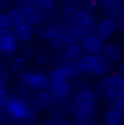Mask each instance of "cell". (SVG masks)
Here are the masks:
<instances>
[{
  "mask_svg": "<svg viewBox=\"0 0 124 125\" xmlns=\"http://www.w3.org/2000/svg\"><path fill=\"white\" fill-rule=\"evenodd\" d=\"M97 89L100 93L109 99H118L124 97V81L116 75L103 77L97 84Z\"/></svg>",
  "mask_w": 124,
  "mask_h": 125,
  "instance_id": "1",
  "label": "cell"
},
{
  "mask_svg": "<svg viewBox=\"0 0 124 125\" xmlns=\"http://www.w3.org/2000/svg\"><path fill=\"white\" fill-rule=\"evenodd\" d=\"M19 47V40L11 29L0 30V53L4 56L12 57L17 54Z\"/></svg>",
  "mask_w": 124,
  "mask_h": 125,
  "instance_id": "2",
  "label": "cell"
},
{
  "mask_svg": "<svg viewBox=\"0 0 124 125\" xmlns=\"http://www.w3.org/2000/svg\"><path fill=\"white\" fill-rule=\"evenodd\" d=\"M98 89L89 84H83L78 89L76 97H75V103L79 105L86 106H94L98 103Z\"/></svg>",
  "mask_w": 124,
  "mask_h": 125,
  "instance_id": "3",
  "label": "cell"
},
{
  "mask_svg": "<svg viewBox=\"0 0 124 125\" xmlns=\"http://www.w3.org/2000/svg\"><path fill=\"white\" fill-rule=\"evenodd\" d=\"M29 104L22 98H13L6 106V112L13 120H23Z\"/></svg>",
  "mask_w": 124,
  "mask_h": 125,
  "instance_id": "4",
  "label": "cell"
},
{
  "mask_svg": "<svg viewBox=\"0 0 124 125\" xmlns=\"http://www.w3.org/2000/svg\"><path fill=\"white\" fill-rule=\"evenodd\" d=\"M54 100L55 97L51 92V90L40 91L31 97V104H33L39 110H43V109H47L50 105H52Z\"/></svg>",
  "mask_w": 124,
  "mask_h": 125,
  "instance_id": "5",
  "label": "cell"
},
{
  "mask_svg": "<svg viewBox=\"0 0 124 125\" xmlns=\"http://www.w3.org/2000/svg\"><path fill=\"white\" fill-rule=\"evenodd\" d=\"M52 37H58L65 43V45L68 44H75L78 42V37L75 35L72 28L69 26H62V25H53V35Z\"/></svg>",
  "mask_w": 124,
  "mask_h": 125,
  "instance_id": "6",
  "label": "cell"
},
{
  "mask_svg": "<svg viewBox=\"0 0 124 125\" xmlns=\"http://www.w3.org/2000/svg\"><path fill=\"white\" fill-rule=\"evenodd\" d=\"M22 12H23V23L25 24H31V25L33 23L40 24L47 20V13L39 11L34 7L22 9Z\"/></svg>",
  "mask_w": 124,
  "mask_h": 125,
  "instance_id": "7",
  "label": "cell"
},
{
  "mask_svg": "<svg viewBox=\"0 0 124 125\" xmlns=\"http://www.w3.org/2000/svg\"><path fill=\"white\" fill-rule=\"evenodd\" d=\"M72 113L76 119H86V120H93L98 114V110L94 106H86L79 105L75 103L72 106Z\"/></svg>",
  "mask_w": 124,
  "mask_h": 125,
  "instance_id": "8",
  "label": "cell"
},
{
  "mask_svg": "<svg viewBox=\"0 0 124 125\" xmlns=\"http://www.w3.org/2000/svg\"><path fill=\"white\" fill-rule=\"evenodd\" d=\"M80 43L85 50H87L88 52L92 53V54H99V52L102 51L103 48L102 40H100L96 35L83 37V39L80 40Z\"/></svg>",
  "mask_w": 124,
  "mask_h": 125,
  "instance_id": "9",
  "label": "cell"
},
{
  "mask_svg": "<svg viewBox=\"0 0 124 125\" xmlns=\"http://www.w3.org/2000/svg\"><path fill=\"white\" fill-rule=\"evenodd\" d=\"M75 35L78 37V40H81L83 37L96 35V24L89 23H76L72 26Z\"/></svg>",
  "mask_w": 124,
  "mask_h": 125,
  "instance_id": "10",
  "label": "cell"
},
{
  "mask_svg": "<svg viewBox=\"0 0 124 125\" xmlns=\"http://www.w3.org/2000/svg\"><path fill=\"white\" fill-rule=\"evenodd\" d=\"M114 28L109 19L102 20L96 25V36L100 40H107L113 34Z\"/></svg>",
  "mask_w": 124,
  "mask_h": 125,
  "instance_id": "11",
  "label": "cell"
},
{
  "mask_svg": "<svg viewBox=\"0 0 124 125\" xmlns=\"http://www.w3.org/2000/svg\"><path fill=\"white\" fill-rule=\"evenodd\" d=\"M51 80L42 73H33L30 81V88L32 90H45L50 87Z\"/></svg>",
  "mask_w": 124,
  "mask_h": 125,
  "instance_id": "12",
  "label": "cell"
},
{
  "mask_svg": "<svg viewBox=\"0 0 124 125\" xmlns=\"http://www.w3.org/2000/svg\"><path fill=\"white\" fill-rule=\"evenodd\" d=\"M50 90L54 94L55 99H63L69 94V86L67 82H55L51 81Z\"/></svg>",
  "mask_w": 124,
  "mask_h": 125,
  "instance_id": "13",
  "label": "cell"
},
{
  "mask_svg": "<svg viewBox=\"0 0 124 125\" xmlns=\"http://www.w3.org/2000/svg\"><path fill=\"white\" fill-rule=\"evenodd\" d=\"M14 34L17 36V39L20 42H24V43H28L31 39L33 37L34 34V30H33L32 25L31 24H25L23 23L22 25H20L19 28L15 29Z\"/></svg>",
  "mask_w": 124,
  "mask_h": 125,
  "instance_id": "14",
  "label": "cell"
},
{
  "mask_svg": "<svg viewBox=\"0 0 124 125\" xmlns=\"http://www.w3.org/2000/svg\"><path fill=\"white\" fill-rule=\"evenodd\" d=\"M102 55L108 59L109 62H116L121 58V50L116 45H112V44H108V45L103 46L102 48Z\"/></svg>",
  "mask_w": 124,
  "mask_h": 125,
  "instance_id": "15",
  "label": "cell"
},
{
  "mask_svg": "<svg viewBox=\"0 0 124 125\" xmlns=\"http://www.w3.org/2000/svg\"><path fill=\"white\" fill-rule=\"evenodd\" d=\"M76 23H89V24H96V14L93 10L90 9H80L78 10L75 19Z\"/></svg>",
  "mask_w": 124,
  "mask_h": 125,
  "instance_id": "16",
  "label": "cell"
},
{
  "mask_svg": "<svg viewBox=\"0 0 124 125\" xmlns=\"http://www.w3.org/2000/svg\"><path fill=\"white\" fill-rule=\"evenodd\" d=\"M109 62L102 54H94V73L96 76H102L109 70Z\"/></svg>",
  "mask_w": 124,
  "mask_h": 125,
  "instance_id": "17",
  "label": "cell"
},
{
  "mask_svg": "<svg viewBox=\"0 0 124 125\" xmlns=\"http://www.w3.org/2000/svg\"><path fill=\"white\" fill-rule=\"evenodd\" d=\"M9 22H10V26L13 29L19 28L20 25L23 24V12L21 9L19 8H12L7 12Z\"/></svg>",
  "mask_w": 124,
  "mask_h": 125,
  "instance_id": "18",
  "label": "cell"
},
{
  "mask_svg": "<svg viewBox=\"0 0 124 125\" xmlns=\"http://www.w3.org/2000/svg\"><path fill=\"white\" fill-rule=\"evenodd\" d=\"M64 52H65L66 56L69 58V61H77L83 56V47L78 45L77 43L66 45L64 48Z\"/></svg>",
  "mask_w": 124,
  "mask_h": 125,
  "instance_id": "19",
  "label": "cell"
},
{
  "mask_svg": "<svg viewBox=\"0 0 124 125\" xmlns=\"http://www.w3.org/2000/svg\"><path fill=\"white\" fill-rule=\"evenodd\" d=\"M122 114L114 108H110L103 113V122L105 125H119L122 120Z\"/></svg>",
  "mask_w": 124,
  "mask_h": 125,
  "instance_id": "20",
  "label": "cell"
},
{
  "mask_svg": "<svg viewBox=\"0 0 124 125\" xmlns=\"http://www.w3.org/2000/svg\"><path fill=\"white\" fill-rule=\"evenodd\" d=\"M70 78L69 73H67L65 68L62 65H59L57 68L53 69L50 73V80L55 82H67Z\"/></svg>",
  "mask_w": 124,
  "mask_h": 125,
  "instance_id": "21",
  "label": "cell"
},
{
  "mask_svg": "<svg viewBox=\"0 0 124 125\" xmlns=\"http://www.w3.org/2000/svg\"><path fill=\"white\" fill-rule=\"evenodd\" d=\"M70 109H72L70 103L66 100V98H63V99H55L52 104V111L54 112V114H56V115L65 114L68 111H70Z\"/></svg>",
  "mask_w": 124,
  "mask_h": 125,
  "instance_id": "22",
  "label": "cell"
},
{
  "mask_svg": "<svg viewBox=\"0 0 124 125\" xmlns=\"http://www.w3.org/2000/svg\"><path fill=\"white\" fill-rule=\"evenodd\" d=\"M79 65H80L83 73L93 75L94 73V55H83L79 59Z\"/></svg>",
  "mask_w": 124,
  "mask_h": 125,
  "instance_id": "23",
  "label": "cell"
},
{
  "mask_svg": "<svg viewBox=\"0 0 124 125\" xmlns=\"http://www.w3.org/2000/svg\"><path fill=\"white\" fill-rule=\"evenodd\" d=\"M100 4L103 12H105L107 14H112V13L119 12L121 9L120 0H103Z\"/></svg>",
  "mask_w": 124,
  "mask_h": 125,
  "instance_id": "24",
  "label": "cell"
},
{
  "mask_svg": "<svg viewBox=\"0 0 124 125\" xmlns=\"http://www.w3.org/2000/svg\"><path fill=\"white\" fill-rule=\"evenodd\" d=\"M62 66L67 70L70 77H79L83 73V69H81L78 61H69L66 64L62 65Z\"/></svg>",
  "mask_w": 124,
  "mask_h": 125,
  "instance_id": "25",
  "label": "cell"
},
{
  "mask_svg": "<svg viewBox=\"0 0 124 125\" xmlns=\"http://www.w3.org/2000/svg\"><path fill=\"white\" fill-rule=\"evenodd\" d=\"M34 8H36L39 11L43 12H50L55 7V0H32Z\"/></svg>",
  "mask_w": 124,
  "mask_h": 125,
  "instance_id": "26",
  "label": "cell"
},
{
  "mask_svg": "<svg viewBox=\"0 0 124 125\" xmlns=\"http://www.w3.org/2000/svg\"><path fill=\"white\" fill-rule=\"evenodd\" d=\"M108 19H109L110 22L112 23L114 30H123L124 29V15L122 12L119 11V12L109 14Z\"/></svg>",
  "mask_w": 124,
  "mask_h": 125,
  "instance_id": "27",
  "label": "cell"
},
{
  "mask_svg": "<svg viewBox=\"0 0 124 125\" xmlns=\"http://www.w3.org/2000/svg\"><path fill=\"white\" fill-rule=\"evenodd\" d=\"M26 67H28V62L24 57H15L14 59L11 62V69H12L14 73H21L23 71H25Z\"/></svg>",
  "mask_w": 124,
  "mask_h": 125,
  "instance_id": "28",
  "label": "cell"
},
{
  "mask_svg": "<svg viewBox=\"0 0 124 125\" xmlns=\"http://www.w3.org/2000/svg\"><path fill=\"white\" fill-rule=\"evenodd\" d=\"M77 12H78V9L74 8V7H70V6H65L63 13H62V18L67 23L68 22H75Z\"/></svg>",
  "mask_w": 124,
  "mask_h": 125,
  "instance_id": "29",
  "label": "cell"
},
{
  "mask_svg": "<svg viewBox=\"0 0 124 125\" xmlns=\"http://www.w3.org/2000/svg\"><path fill=\"white\" fill-rule=\"evenodd\" d=\"M33 59H34L35 65H37V66H43V65H45L46 62H48L50 55H48V53L45 52V51L40 50V51H36Z\"/></svg>",
  "mask_w": 124,
  "mask_h": 125,
  "instance_id": "30",
  "label": "cell"
},
{
  "mask_svg": "<svg viewBox=\"0 0 124 125\" xmlns=\"http://www.w3.org/2000/svg\"><path fill=\"white\" fill-rule=\"evenodd\" d=\"M37 115H39V109L35 108L33 104H29L28 110H26V113H25V115H24L23 121L28 122V123L33 122L37 117Z\"/></svg>",
  "mask_w": 124,
  "mask_h": 125,
  "instance_id": "31",
  "label": "cell"
},
{
  "mask_svg": "<svg viewBox=\"0 0 124 125\" xmlns=\"http://www.w3.org/2000/svg\"><path fill=\"white\" fill-rule=\"evenodd\" d=\"M37 35L42 40H50L53 35V25H44L37 30Z\"/></svg>",
  "mask_w": 124,
  "mask_h": 125,
  "instance_id": "32",
  "label": "cell"
},
{
  "mask_svg": "<svg viewBox=\"0 0 124 125\" xmlns=\"http://www.w3.org/2000/svg\"><path fill=\"white\" fill-rule=\"evenodd\" d=\"M48 46L52 48L53 51H62L65 48V43L58 37H51L48 40Z\"/></svg>",
  "mask_w": 124,
  "mask_h": 125,
  "instance_id": "33",
  "label": "cell"
},
{
  "mask_svg": "<svg viewBox=\"0 0 124 125\" xmlns=\"http://www.w3.org/2000/svg\"><path fill=\"white\" fill-rule=\"evenodd\" d=\"M52 58L55 62H57V64H59V65H64L69 62V58L66 56L64 51H55L54 54L52 55Z\"/></svg>",
  "mask_w": 124,
  "mask_h": 125,
  "instance_id": "34",
  "label": "cell"
},
{
  "mask_svg": "<svg viewBox=\"0 0 124 125\" xmlns=\"http://www.w3.org/2000/svg\"><path fill=\"white\" fill-rule=\"evenodd\" d=\"M12 100L11 94L7 89H0V108H6L9 102Z\"/></svg>",
  "mask_w": 124,
  "mask_h": 125,
  "instance_id": "35",
  "label": "cell"
},
{
  "mask_svg": "<svg viewBox=\"0 0 124 125\" xmlns=\"http://www.w3.org/2000/svg\"><path fill=\"white\" fill-rule=\"evenodd\" d=\"M44 125H67L66 120L63 117V115H52L51 117H48L47 121L45 122Z\"/></svg>",
  "mask_w": 124,
  "mask_h": 125,
  "instance_id": "36",
  "label": "cell"
},
{
  "mask_svg": "<svg viewBox=\"0 0 124 125\" xmlns=\"http://www.w3.org/2000/svg\"><path fill=\"white\" fill-rule=\"evenodd\" d=\"M36 48H35L34 45H32L31 43H25L23 45V47H22V53H23V55L26 57V58H33L35 55V53H36Z\"/></svg>",
  "mask_w": 124,
  "mask_h": 125,
  "instance_id": "37",
  "label": "cell"
},
{
  "mask_svg": "<svg viewBox=\"0 0 124 125\" xmlns=\"http://www.w3.org/2000/svg\"><path fill=\"white\" fill-rule=\"evenodd\" d=\"M32 71H23V73H19V82L21 83V86L24 87H29L30 86V81L32 79V76H33Z\"/></svg>",
  "mask_w": 124,
  "mask_h": 125,
  "instance_id": "38",
  "label": "cell"
},
{
  "mask_svg": "<svg viewBox=\"0 0 124 125\" xmlns=\"http://www.w3.org/2000/svg\"><path fill=\"white\" fill-rule=\"evenodd\" d=\"M116 111L122 114V116H124V97H121V98H118V99H114V102H113V106Z\"/></svg>",
  "mask_w": 124,
  "mask_h": 125,
  "instance_id": "39",
  "label": "cell"
},
{
  "mask_svg": "<svg viewBox=\"0 0 124 125\" xmlns=\"http://www.w3.org/2000/svg\"><path fill=\"white\" fill-rule=\"evenodd\" d=\"M9 81V73L7 70L0 71V89H3Z\"/></svg>",
  "mask_w": 124,
  "mask_h": 125,
  "instance_id": "40",
  "label": "cell"
},
{
  "mask_svg": "<svg viewBox=\"0 0 124 125\" xmlns=\"http://www.w3.org/2000/svg\"><path fill=\"white\" fill-rule=\"evenodd\" d=\"M17 6L19 9H25V8H32L34 7L32 0H17Z\"/></svg>",
  "mask_w": 124,
  "mask_h": 125,
  "instance_id": "41",
  "label": "cell"
},
{
  "mask_svg": "<svg viewBox=\"0 0 124 125\" xmlns=\"http://www.w3.org/2000/svg\"><path fill=\"white\" fill-rule=\"evenodd\" d=\"M65 6H70V7H74V8L78 9H83V4L81 0H65Z\"/></svg>",
  "mask_w": 124,
  "mask_h": 125,
  "instance_id": "42",
  "label": "cell"
},
{
  "mask_svg": "<svg viewBox=\"0 0 124 125\" xmlns=\"http://www.w3.org/2000/svg\"><path fill=\"white\" fill-rule=\"evenodd\" d=\"M83 8L90 9V10H93V9H96L97 7H98L99 1H98V0H83Z\"/></svg>",
  "mask_w": 124,
  "mask_h": 125,
  "instance_id": "43",
  "label": "cell"
},
{
  "mask_svg": "<svg viewBox=\"0 0 124 125\" xmlns=\"http://www.w3.org/2000/svg\"><path fill=\"white\" fill-rule=\"evenodd\" d=\"M10 26V22H9L8 15L4 13H0V30L1 29H8Z\"/></svg>",
  "mask_w": 124,
  "mask_h": 125,
  "instance_id": "44",
  "label": "cell"
},
{
  "mask_svg": "<svg viewBox=\"0 0 124 125\" xmlns=\"http://www.w3.org/2000/svg\"><path fill=\"white\" fill-rule=\"evenodd\" d=\"M74 125H94L92 120H86V119H76L74 120Z\"/></svg>",
  "mask_w": 124,
  "mask_h": 125,
  "instance_id": "45",
  "label": "cell"
},
{
  "mask_svg": "<svg viewBox=\"0 0 124 125\" xmlns=\"http://www.w3.org/2000/svg\"><path fill=\"white\" fill-rule=\"evenodd\" d=\"M118 77H120L121 79H123L124 78V66H122V67H120V68L116 70V73H115Z\"/></svg>",
  "mask_w": 124,
  "mask_h": 125,
  "instance_id": "46",
  "label": "cell"
},
{
  "mask_svg": "<svg viewBox=\"0 0 124 125\" xmlns=\"http://www.w3.org/2000/svg\"><path fill=\"white\" fill-rule=\"evenodd\" d=\"M8 4V0H0V9H3Z\"/></svg>",
  "mask_w": 124,
  "mask_h": 125,
  "instance_id": "47",
  "label": "cell"
},
{
  "mask_svg": "<svg viewBox=\"0 0 124 125\" xmlns=\"http://www.w3.org/2000/svg\"><path fill=\"white\" fill-rule=\"evenodd\" d=\"M3 70V65H2V62H0V71H2Z\"/></svg>",
  "mask_w": 124,
  "mask_h": 125,
  "instance_id": "48",
  "label": "cell"
},
{
  "mask_svg": "<svg viewBox=\"0 0 124 125\" xmlns=\"http://www.w3.org/2000/svg\"><path fill=\"white\" fill-rule=\"evenodd\" d=\"M25 125H37V124L34 123V122H30V123H28V124H25Z\"/></svg>",
  "mask_w": 124,
  "mask_h": 125,
  "instance_id": "49",
  "label": "cell"
},
{
  "mask_svg": "<svg viewBox=\"0 0 124 125\" xmlns=\"http://www.w3.org/2000/svg\"><path fill=\"white\" fill-rule=\"evenodd\" d=\"M1 120H2V119H1V117H0V125H2V123H1Z\"/></svg>",
  "mask_w": 124,
  "mask_h": 125,
  "instance_id": "50",
  "label": "cell"
},
{
  "mask_svg": "<svg viewBox=\"0 0 124 125\" xmlns=\"http://www.w3.org/2000/svg\"><path fill=\"white\" fill-rule=\"evenodd\" d=\"M122 13H123V15H124V9H123V11H122Z\"/></svg>",
  "mask_w": 124,
  "mask_h": 125,
  "instance_id": "51",
  "label": "cell"
},
{
  "mask_svg": "<svg viewBox=\"0 0 124 125\" xmlns=\"http://www.w3.org/2000/svg\"><path fill=\"white\" fill-rule=\"evenodd\" d=\"M123 81H124V78H123Z\"/></svg>",
  "mask_w": 124,
  "mask_h": 125,
  "instance_id": "52",
  "label": "cell"
},
{
  "mask_svg": "<svg viewBox=\"0 0 124 125\" xmlns=\"http://www.w3.org/2000/svg\"><path fill=\"white\" fill-rule=\"evenodd\" d=\"M123 125H124V123H123Z\"/></svg>",
  "mask_w": 124,
  "mask_h": 125,
  "instance_id": "53",
  "label": "cell"
}]
</instances>
